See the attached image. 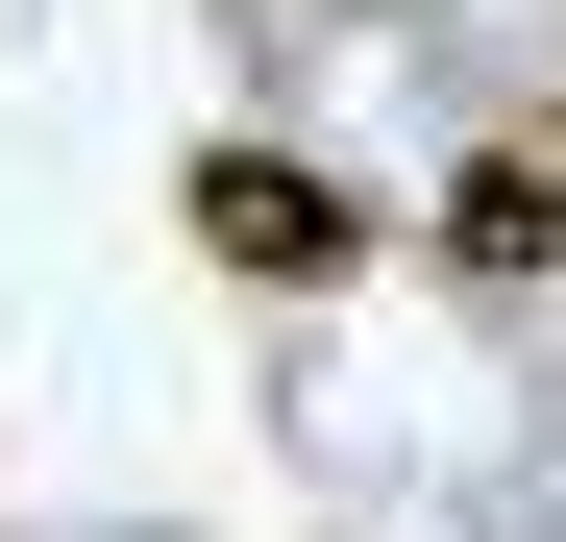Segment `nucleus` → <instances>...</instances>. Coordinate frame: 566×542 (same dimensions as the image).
<instances>
[{
	"label": "nucleus",
	"mask_w": 566,
	"mask_h": 542,
	"mask_svg": "<svg viewBox=\"0 0 566 542\" xmlns=\"http://www.w3.org/2000/svg\"><path fill=\"white\" fill-rule=\"evenodd\" d=\"M172 222H198L247 296H345V271H369V198L296 173V148H198V173H172Z\"/></svg>",
	"instance_id": "obj_1"
},
{
	"label": "nucleus",
	"mask_w": 566,
	"mask_h": 542,
	"mask_svg": "<svg viewBox=\"0 0 566 542\" xmlns=\"http://www.w3.org/2000/svg\"><path fill=\"white\" fill-rule=\"evenodd\" d=\"M443 296H566V124H493L443 173Z\"/></svg>",
	"instance_id": "obj_2"
}]
</instances>
